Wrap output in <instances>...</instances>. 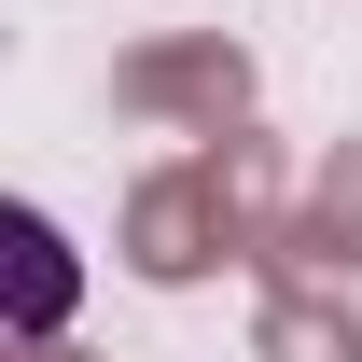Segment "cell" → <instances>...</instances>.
<instances>
[{
	"label": "cell",
	"instance_id": "cell-1",
	"mask_svg": "<svg viewBox=\"0 0 362 362\" xmlns=\"http://www.w3.org/2000/svg\"><path fill=\"white\" fill-rule=\"evenodd\" d=\"M70 293H84V279H70L56 223H42V209H0V307H14V334H56Z\"/></svg>",
	"mask_w": 362,
	"mask_h": 362
}]
</instances>
